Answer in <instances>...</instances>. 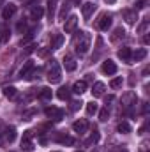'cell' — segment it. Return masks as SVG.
I'll return each instance as SVG.
<instances>
[{"label": "cell", "mask_w": 150, "mask_h": 152, "mask_svg": "<svg viewBox=\"0 0 150 152\" xmlns=\"http://www.w3.org/2000/svg\"><path fill=\"white\" fill-rule=\"evenodd\" d=\"M69 96H71V88H69V87H60V88L57 90V97L62 99V101H67Z\"/></svg>", "instance_id": "18"}, {"label": "cell", "mask_w": 150, "mask_h": 152, "mask_svg": "<svg viewBox=\"0 0 150 152\" xmlns=\"http://www.w3.org/2000/svg\"><path fill=\"white\" fill-rule=\"evenodd\" d=\"M104 2H106V4H115L117 0H104Z\"/></svg>", "instance_id": "42"}, {"label": "cell", "mask_w": 150, "mask_h": 152, "mask_svg": "<svg viewBox=\"0 0 150 152\" xmlns=\"http://www.w3.org/2000/svg\"><path fill=\"white\" fill-rule=\"evenodd\" d=\"M147 2H149V0H140L136 7H138V9H143V7H147Z\"/></svg>", "instance_id": "38"}, {"label": "cell", "mask_w": 150, "mask_h": 152, "mask_svg": "<svg viewBox=\"0 0 150 152\" xmlns=\"http://www.w3.org/2000/svg\"><path fill=\"white\" fill-rule=\"evenodd\" d=\"M58 142H60V143H64V145H74V138L66 136V134H64V136H60V138H58Z\"/></svg>", "instance_id": "31"}, {"label": "cell", "mask_w": 150, "mask_h": 152, "mask_svg": "<svg viewBox=\"0 0 150 152\" xmlns=\"http://www.w3.org/2000/svg\"><path fill=\"white\" fill-rule=\"evenodd\" d=\"M0 42H2V39H0Z\"/></svg>", "instance_id": "47"}, {"label": "cell", "mask_w": 150, "mask_h": 152, "mask_svg": "<svg viewBox=\"0 0 150 152\" xmlns=\"http://www.w3.org/2000/svg\"><path fill=\"white\" fill-rule=\"evenodd\" d=\"M42 14H44V9H42L41 5H34V7H32V11H30V18H32V20H36V21L42 18Z\"/></svg>", "instance_id": "19"}, {"label": "cell", "mask_w": 150, "mask_h": 152, "mask_svg": "<svg viewBox=\"0 0 150 152\" xmlns=\"http://www.w3.org/2000/svg\"><path fill=\"white\" fill-rule=\"evenodd\" d=\"M149 27H150V21H149V20H143V23L138 27V34H147Z\"/></svg>", "instance_id": "29"}, {"label": "cell", "mask_w": 150, "mask_h": 152, "mask_svg": "<svg viewBox=\"0 0 150 152\" xmlns=\"http://www.w3.org/2000/svg\"><path fill=\"white\" fill-rule=\"evenodd\" d=\"M55 152H60V151H55Z\"/></svg>", "instance_id": "46"}, {"label": "cell", "mask_w": 150, "mask_h": 152, "mask_svg": "<svg viewBox=\"0 0 150 152\" xmlns=\"http://www.w3.org/2000/svg\"><path fill=\"white\" fill-rule=\"evenodd\" d=\"M118 58L122 60V62H125V64H133V51H131V48H120L118 50Z\"/></svg>", "instance_id": "8"}, {"label": "cell", "mask_w": 150, "mask_h": 152, "mask_svg": "<svg viewBox=\"0 0 150 152\" xmlns=\"http://www.w3.org/2000/svg\"><path fill=\"white\" fill-rule=\"evenodd\" d=\"M44 113H46L48 118H51V120H55V122H60V120L64 118V110H60V108H57V106H50V108H46Z\"/></svg>", "instance_id": "4"}, {"label": "cell", "mask_w": 150, "mask_h": 152, "mask_svg": "<svg viewBox=\"0 0 150 152\" xmlns=\"http://www.w3.org/2000/svg\"><path fill=\"white\" fill-rule=\"evenodd\" d=\"M69 11V5L67 4H64L62 5V9H60V14H58V20H64V16H66V12Z\"/></svg>", "instance_id": "34"}, {"label": "cell", "mask_w": 150, "mask_h": 152, "mask_svg": "<svg viewBox=\"0 0 150 152\" xmlns=\"http://www.w3.org/2000/svg\"><path fill=\"white\" fill-rule=\"evenodd\" d=\"M117 129H118V133H124V134H127V133H131V126H129V122H125V120H122V122H118V126H117Z\"/></svg>", "instance_id": "24"}, {"label": "cell", "mask_w": 150, "mask_h": 152, "mask_svg": "<svg viewBox=\"0 0 150 152\" xmlns=\"http://www.w3.org/2000/svg\"><path fill=\"white\" fill-rule=\"evenodd\" d=\"M108 118H110V112H108V108L104 106V108H103V110L99 112V120H103V122H106Z\"/></svg>", "instance_id": "32"}, {"label": "cell", "mask_w": 150, "mask_h": 152, "mask_svg": "<svg viewBox=\"0 0 150 152\" xmlns=\"http://www.w3.org/2000/svg\"><path fill=\"white\" fill-rule=\"evenodd\" d=\"M51 88H48V87H44V88H41V92H39V97L41 99H51Z\"/></svg>", "instance_id": "27"}, {"label": "cell", "mask_w": 150, "mask_h": 152, "mask_svg": "<svg viewBox=\"0 0 150 152\" xmlns=\"http://www.w3.org/2000/svg\"><path fill=\"white\" fill-rule=\"evenodd\" d=\"M122 83H124L122 76H117V78H113L111 81H110V87H111V88H120V87H122Z\"/></svg>", "instance_id": "28"}, {"label": "cell", "mask_w": 150, "mask_h": 152, "mask_svg": "<svg viewBox=\"0 0 150 152\" xmlns=\"http://www.w3.org/2000/svg\"><path fill=\"white\" fill-rule=\"evenodd\" d=\"M60 80H62L60 64H58V60L51 58L50 64H48V81H50V83H60Z\"/></svg>", "instance_id": "2"}, {"label": "cell", "mask_w": 150, "mask_h": 152, "mask_svg": "<svg viewBox=\"0 0 150 152\" xmlns=\"http://www.w3.org/2000/svg\"><path fill=\"white\" fill-rule=\"evenodd\" d=\"M76 28H78V16L71 14L64 21V30H66V34H73V32H76Z\"/></svg>", "instance_id": "6"}, {"label": "cell", "mask_w": 150, "mask_h": 152, "mask_svg": "<svg viewBox=\"0 0 150 152\" xmlns=\"http://www.w3.org/2000/svg\"><path fill=\"white\" fill-rule=\"evenodd\" d=\"M113 101H115V96H108V97H106V99H104V104H106V108H108V106H110V104H111Z\"/></svg>", "instance_id": "36"}, {"label": "cell", "mask_w": 150, "mask_h": 152, "mask_svg": "<svg viewBox=\"0 0 150 152\" xmlns=\"http://www.w3.org/2000/svg\"><path fill=\"white\" fill-rule=\"evenodd\" d=\"M90 44H92V36L85 30H79L78 36L74 39V50L78 55H87L88 50H90Z\"/></svg>", "instance_id": "1"}, {"label": "cell", "mask_w": 150, "mask_h": 152, "mask_svg": "<svg viewBox=\"0 0 150 152\" xmlns=\"http://www.w3.org/2000/svg\"><path fill=\"white\" fill-rule=\"evenodd\" d=\"M87 113L88 115H95L97 113V104L92 101V103H87Z\"/></svg>", "instance_id": "30"}, {"label": "cell", "mask_w": 150, "mask_h": 152, "mask_svg": "<svg viewBox=\"0 0 150 152\" xmlns=\"http://www.w3.org/2000/svg\"><path fill=\"white\" fill-rule=\"evenodd\" d=\"M99 138H101L99 131H97V129H94V133L90 134V138H88V140H85V145H87V147H90V145H95V143L99 142Z\"/></svg>", "instance_id": "22"}, {"label": "cell", "mask_w": 150, "mask_h": 152, "mask_svg": "<svg viewBox=\"0 0 150 152\" xmlns=\"http://www.w3.org/2000/svg\"><path fill=\"white\" fill-rule=\"evenodd\" d=\"M92 152H99V151H97V149H94V151H92Z\"/></svg>", "instance_id": "44"}, {"label": "cell", "mask_w": 150, "mask_h": 152, "mask_svg": "<svg viewBox=\"0 0 150 152\" xmlns=\"http://www.w3.org/2000/svg\"><path fill=\"white\" fill-rule=\"evenodd\" d=\"M64 44V36L62 34H57L55 39H53V44H51V50H58L60 46Z\"/></svg>", "instance_id": "26"}, {"label": "cell", "mask_w": 150, "mask_h": 152, "mask_svg": "<svg viewBox=\"0 0 150 152\" xmlns=\"http://www.w3.org/2000/svg\"><path fill=\"white\" fill-rule=\"evenodd\" d=\"M124 20H125L127 25H134V23L140 20V18H138V11H131V9L124 11Z\"/></svg>", "instance_id": "12"}, {"label": "cell", "mask_w": 150, "mask_h": 152, "mask_svg": "<svg viewBox=\"0 0 150 152\" xmlns=\"http://www.w3.org/2000/svg\"><path fill=\"white\" fill-rule=\"evenodd\" d=\"M16 11H18V7H16L14 4H7V5L4 7V11H2V20H11V18L16 14Z\"/></svg>", "instance_id": "11"}, {"label": "cell", "mask_w": 150, "mask_h": 152, "mask_svg": "<svg viewBox=\"0 0 150 152\" xmlns=\"http://www.w3.org/2000/svg\"><path fill=\"white\" fill-rule=\"evenodd\" d=\"M81 104H83L81 101H71V106L69 108H71V112H78L81 108Z\"/></svg>", "instance_id": "33"}, {"label": "cell", "mask_w": 150, "mask_h": 152, "mask_svg": "<svg viewBox=\"0 0 150 152\" xmlns=\"http://www.w3.org/2000/svg\"><path fill=\"white\" fill-rule=\"evenodd\" d=\"M21 151H25V152L34 151V143H32V140H28V138H23V140H21Z\"/></svg>", "instance_id": "25"}, {"label": "cell", "mask_w": 150, "mask_h": 152, "mask_svg": "<svg viewBox=\"0 0 150 152\" xmlns=\"http://www.w3.org/2000/svg\"><path fill=\"white\" fill-rule=\"evenodd\" d=\"M145 57H147V50H145V48H138V50L133 53V62H141Z\"/></svg>", "instance_id": "20"}, {"label": "cell", "mask_w": 150, "mask_h": 152, "mask_svg": "<svg viewBox=\"0 0 150 152\" xmlns=\"http://www.w3.org/2000/svg\"><path fill=\"white\" fill-rule=\"evenodd\" d=\"M4 140L9 142V143H12V142L16 140V129H14V127H5V131H4Z\"/></svg>", "instance_id": "16"}, {"label": "cell", "mask_w": 150, "mask_h": 152, "mask_svg": "<svg viewBox=\"0 0 150 152\" xmlns=\"http://www.w3.org/2000/svg\"><path fill=\"white\" fill-rule=\"evenodd\" d=\"M97 9V5L94 4V2H85L83 5H81V14H83V18L85 20H88L92 14H94V11Z\"/></svg>", "instance_id": "9"}, {"label": "cell", "mask_w": 150, "mask_h": 152, "mask_svg": "<svg viewBox=\"0 0 150 152\" xmlns=\"http://www.w3.org/2000/svg\"><path fill=\"white\" fill-rule=\"evenodd\" d=\"M64 67H66V71H74L78 67V64H76V60L71 55H66L64 57Z\"/></svg>", "instance_id": "15"}, {"label": "cell", "mask_w": 150, "mask_h": 152, "mask_svg": "<svg viewBox=\"0 0 150 152\" xmlns=\"http://www.w3.org/2000/svg\"><path fill=\"white\" fill-rule=\"evenodd\" d=\"M23 138H28V140H32V131H25Z\"/></svg>", "instance_id": "39"}, {"label": "cell", "mask_w": 150, "mask_h": 152, "mask_svg": "<svg viewBox=\"0 0 150 152\" xmlns=\"http://www.w3.org/2000/svg\"><path fill=\"white\" fill-rule=\"evenodd\" d=\"M120 103H122V106H124V108H133V106H136V103H138V96H136V92L127 90V92L122 96Z\"/></svg>", "instance_id": "3"}, {"label": "cell", "mask_w": 150, "mask_h": 152, "mask_svg": "<svg viewBox=\"0 0 150 152\" xmlns=\"http://www.w3.org/2000/svg\"><path fill=\"white\" fill-rule=\"evenodd\" d=\"M124 37H125V30H124L122 27H118V28H115V30H113L110 41H111V42H118L120 39H124Z\"/></svg>", "instance_id": "17"}, {"label": "cell", "mask_w": 150, "mask_h": 152, "mask_svg": "<svg viewBox=\"0 0 150 152\" xmlns=\"http://www.w3.org/2000/svg\"><path fill=\"white\" fill-rule=\"evenodd\" d=\"M73 92L74 94H83V92H87V81L85 80H81V81H76L74 83V87H73Z\"/></svg>", "instance_id": "21"}, {"label": "cell", "mask_w": 150, "mask_h": 152, "mask_svg": "<svg viewBox=\"0 0 150 152\" xmlns=\"http://www.w3.org/2000/svg\"><path fill=\"white\" fill-rule=\"evenodd\" d=\"M120 152H129V151H127V149H124V151H120Z\"/></svg>", "instance_id": "43"}, {"label": "cell", "mask_w": 150, "mask_h": 152, "mask_svg": "<svg viewBox=\"0 0 150 152\" xmlns=\"http://www.w3.org/2000/svg\"><path fill=\"white\" fill-rule=\"evenodd\" d=\"M18 30H20V32H25V30H27V21H25V20H21V21L18 23Z\"/></svg>", "instance_id": "35"}, {"label": "cell", "mask_w": 150, "mask_h": 152, "mask_svg": "<svg viewBox=\"0 0 150 152\" xmlns=\"http://www.w3.org/2000/svg\"><path fill=\"white\" fill-rule=\"evenodd\" d=\"M103 73L104 75H115L117 73V64L113 62L111 58H108V60L103 62Z\"/></svg>", "instance_id": "13"}, {"label": "cell", "mask_w": 150, "mask_h": 152, "mask_svg": "<svg viewBox=\"0 0 150 152\" xmlns=\"http://www.w3.org/2000/svg\"><path fill=\"white\" fill-rule=\"evenodd\" d=\"M111 14H108V12H103L101 16H99V20H97V27L101 28V30H108L110 27H111Z\"/></svg>", "instance_id": "7"}, {"label": "cell", "mask_w": 150, "mask_h": 152, "mask_svg": "<svg viewBox=\"0 0 150 152\" xmlns=\"http://www.w3.org/2000/svg\"><path fill=\"white\" fill-rule=\"evenodd\" d=\"M143 42H145V44H149V42H150V37H149V36H145V39H143Z\"/></svg>", "instance_id": "41"}, {"label": "cell", "mask_w": 150, "mask_h": 152, "mask_svg": "<svg viewBox=\"0 0 150 152\" xmlns=\"http://www.w3.org/2000/svg\"><path fill=\"white\" fill-rule=\"evenodd\" d=\"M76 152H83V151H76Z\"/></svg>", "instance_id": "45"}, {"label": "cell", "mask_w": 150, "mask_h": 152, "mask_svg": "<svg viewBox=\"0 0 150 152\" xmlns=\"http://www.w3.org/2000/svg\"><path fill=\"white\" fill-rule=\"evenodd\" d=\"M4 96H5L7 99H14V97L18 96V90H16L14 87H4Z\"/></svg>", "instance_id": "23"}, {"label": "cell", "mask_w": 150, "mask_h": 152, "mask_svg": "<svg viewBox=\"0 0 150 152\" xmlns=\"http://www.w3.org/2000/svg\"><path fill=\"white\" fill-rule=\"evenodd\" d=\"M34 113H36V112L32 110V112H28V113H25V115H23V118H25V120H32V117H34Z\"/></svg>", "instance_id": "37"}, {"label": "cell", "mask_w": 150, "mask_h": 152, "mask_svg": "<svg viewBox=\"0 0 150 152\" xmlns=\"http://www.w3.org/2000/svg\"><path fill=\"white\" fill-rule=\"evenodd\" d=\"M87 129H88V122L85 118H79V120H76L74 124H73V131L78 133V134H85Z\"/></svg>", "instance_id": "10"}, {"label": "cell", "mask_w": 150, "mask_h": 152, "mask_svg": "<svg viewBox=\"0 0 150 152\" xmlns=\"http://www.w3.org/2000/svg\"><path fill=\"white\" fill-rule=\"evenodd\" d=\"M34 69H36L34 62H32V60H27L25 66L20 69V78H23V80H30V78L34 76Z\"/></svg>", "instance_id": "5"}, {"label": "cell", "mask_w": 150, "mask_h": 152, "mask_svg": "<svg viewBox=\"0 0 150 152\" xmlns=\"http://www.w3.org/2000/svg\"><path fill=\"white\" fill-rule=\"evenodd\" d=\"M104 90H106V85H104L103 81H95L94 87H92V94H94V97H101V96L104 94Z\"/></svg>", "instance_id": "14"}, {"label": "cell", "mask_w": 150, "mask_h": 152, "mask_svg": "<svg viewBox=\"0 0 150 152\" xmlns=\"http://www.w3.org/2000/svg\"><path fill=\"white\" fill-rule=\"evenodd\" d=\"M46 55H48V50H41L39 51V57H46Z\"/></svg>", "instance_id": "40"}]
</instances>
